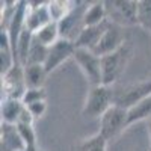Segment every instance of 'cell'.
<instances>
[{"label": "cell", "mask_w": 151, "mask_h": 151, "mask_svg": "<svg viewBox=\"0 0 151 151\" xmlns=\"http://www.w3.org/2000/svg\"><path fill=\"white\" fill-rule=\"evenodd\" d=\"M85 5L86 3H83V2H77L76 8L70 12L64 20H60L58 23L60 38L68 40L71 42H76V40L79 38L80 32L85 27V24H83V15H85V11H86Z\"/></svg>", "instance_id": "cell-8"}, {"label": "cell", "mask_w": 151, "mask_h": 151, "mask_svg": "<svg viewBox=\"0 0 151 151\" xmlns=\"http://www.w3.org/2000/svg\"><path fill=\"white\" fill-rule=\"evenodd\" d=\"M129 110L113 104L104 115L100 118V134L107 142L118 137L125 129L129 127Z\"/></svg>", "instance_id": "cell-3"}, {"label": "cell", "mask_w": 151, "mask_h": 151, "mask_svg": "<svg viewBox=\"0 0 151 151\" xmlns=\"http://www.w3.org/2000/svg\"><path fill=\"white\" fill-rule=\"evenodd\" d=\"M150 95H151V80H141L137 83H132L119 88V89H115L113 104L125 110H130Z\"/></svg>", "instance_id": "cell-5"}, {"label": "cell", "mask_w": 151, "mask_h": 151, "mask_svg": "<svg viewBox=\"0 0 151 151\" xmlns=\"http://www.w3.org/2000/svg\"><path fill=\"white\" fill-rule=\"evenodd\" d=\"M109 26V21H104L98 26H89V27H83V30L80 32L79 38L76 40V48H86L94 52L95 47L98 45V42L101 41V38L106 32Z\"/></svg>", "instance_id": "cell-11"}, {"label": "cell", "mask_w": 151, "mask_h": 151, "mask_svg": "<svg viewBox=\"0 0 151 151\" xmlns=\"http://www.w3.org/2000/svg\"><path fill=\"white\" fill-rule=\"evenodd\" d=\"M33 121H35V116L30 113V110L24 106L23 112H21V115H20V119L17 124H26V125H33ZM15 124V125H17Z\"/></svg>", "instance_id": "cell-26"}, {"label": "cell", "mask_w": 151, "mask_h": 151, "mask_svg": "<svg viewBox=\"0 0 151 151\" xmlns=\"http://www.w3.org/2000/svg\"><path fill=\"white\" fill-rule=\"evenodd\" d=\"M113 100H115V89L112 86L106 85L91 86L82 109V116L85 119L101 118L113 106Z\"/></svg>", "instance_id": "cell-1"}, {"label": "cell", "mask_w": 151, "mask_h": 151, "mask_svg": "<svg viewBox=\"0 0 151 151\" xmlns=\"http://www.w3.org/2000/svg\"><path fill=\"white\" fill-rule=\"evenodd\" d=\"M124 44H125L124 29L121 26H118V24H113L109 21V26L101 38V41L95 47L94 53L100 58H103L106 55H110L113 52H116V50H119Z\"/></svg>", "instance_id": "cell-9"}, {"label": "cell", "mask_w": 151, "mask_h": 151, "mask_svg": "<svg viewBox=\"0 0 151 151\" xmlns=\"http://www.w3.org/2000/svg\"><path fill=\"white\" fill-rule=\"evenodd\" d=\"M26 91L27 86L24 79V67L21 64H14V67L2 76V92L5 94V98L21 100Z\"/></svg>", "instance_id": "cell-7"}, {"label": "cell", "mask_w": 151, "mask_h": 151, "mask_svg": "<svg viewBox=\"0 0 151 151\" xmlns=\"http://www.w3.org/2000/svg\"><path fill=\"white\" fill-rule=\"evenodd\" d=\"M47 55H48V47L41 44L33 35V41H32L29 55H27L26 65H44L45 60H47Z\"/></svg>", "instance_id": "cell-19"}, {"label": "cell", "mask_w": 151, "mask_h": 151, "mask_svg": "<svg viewBox=\"0 0 151 151\" xmlns=\"http://www.w3.org/2000/svg\"><path fill=\"white\" fill-rule=\"evenodd\" d=\"M107 141L104 137L97 133L88 139H83L82 142H79L76 145V151H106V147H107Z\"/></svg>", "instance_id": "cell-21"}, {"label": "cell", "mask_w": 151, "mask_h": 151, "mask_svg": "<svg viewBox=\"0 0 151 151\" xmlns=\"http://www.w3.org/2000/svg\"><path fill=\"white\" fill-rule=\"evenodd\" d=\"M106 3L107 21L118 26L137 24V2L133 0H109Z\"/></svg>", "instance_id": "cell-4"}, {"label": "cell", "mask_w": 151, "mask_h": 151, "mask_svg": "<svg viewBox=\"0 0 151 151\" xmlns=\"http://www.w3.org/2000/svg\"><path fill=\"white\" fill-rule=\"evenodd\" d=\"M76 50V44L60 38L58 42H55L52 47H48V55H47V60H45V71L50 74L53 73L58 67H60L67 59L73 58Z\"/></svg>", "instance_id": "cell-10"}, {"label": "cell", "mask_w": 151, "mask_h": 151, "mask_svg": "<svg viewBox=\"0 0 151 151\" xmlns=\"http://www.w3.org/2000/svg\"><path fill=\"white\" fill-rule=\"evenodd\" d=\"M107 21V12H106V3L104 2H94L86 6L85 15H83V24L85 27L89 26H98Z\"/></svg>", "instance_id": "cell-15"}, {"label": "cell", "mask_w": 151, "mask_h": 151, "mask_svg": "<svg viewBox=\"0 0 151 151\" xmlns=\"http://www.w3.org/2000/svg\"><path fill=\"white\" fill-rule=\"evenodd\" d=\"M26 107L30 110V113H32L35 118H40V116L44 115L45 110H47V103H45V100H44V101H38V103H33V104L26 106Z\"/></svg>", "instance_id": "cell-25"}, {"label": "cell", "mask_w": 151, "mask_h": 151, "mask_svg": "<svg viewBox=\"0 0 151 151\" xmlns=\"http://www.w3.org/2000/svg\"><path fill=\"white\" fill-rule=\"evenodd\" d=\"M35 38L41 44L47 45V47H52L55 42H58L60 40V33H59V26L58 23H50L47 26H44L42 29H40L36 33H33Z\"/></svg>", "instance_id": "cell-20"}, {"label": "cell", "mask_w": 151, "mask_h": 151, "mask_svg": "<svg viewBox=\"0 0 151 151\" xmlns=\"http://www.w3.org/2000/svg\"><path fill=\"white\" fill-rule=\"evenodd\" d=\"M73 59L79 65L86 80L91 86L103 85V73H101V58L97 56L94 52L86 48H76Z\"/></svg>", "instance_id": "cell-6"}, {"label": "cell", "mask_w": 151, "mask_h": 151, "mask_svg": "<svg viewBox=\"0 0 151 151\" xmlns=\"http://www.w3.org/2000/svg\"><path fill=\"white\" fill-rule=\"evenodd\" d=\"M48 5V12L52 17L53 23H59L60 20H64L70 12L76 8L77 2H68V0H52L47 2Z\"/></svg>", "instance_id": "cell-17"}, {"label": "cell", "mask_w": 151, "mask_h": 151, "mask_svg": "<svg viewBox=\"0 0 151 151\" xmlns=\"http://www.w3.org/2000/svg\"><path fill=\"white\" fill-rule=\"evenodd\" d=\"M150 118H151V95L129 110V121H127L129 127L139 121H144V119L148 121Z\"/></svg>", "instance_id": "cell-18"}, {"label": "cell", "mask_w": 151, "mask_h": 151, "mask_svg": "<svg viewBox=\"0 0 151 151\" xmlns=\"http://www.w3.org/2000/svg\"><path fill=\"white\" fill-rule=\"evenodd\" d=\"M133 55V48L130 44L125 42L119 50L113 52L110 55H106L101 58V73H103V85L112 86L121 74L125 71L129 62Z\"/></svg>", "instance_id": "cell-2"}, {"label": "cell", "mask_w": 151, "mask_h": 151, "mask_svg": "<svg viewBox=\"0 0 151 151\" xmlns=\"http://www.w3.org/2000/svg\"><path fill=\"white\" fill-rule=\"evenodd\" d=\"M17 129L20 132L21 139L26 144V148L36 147V133L33 130V125H26V124H17Z\"/></svg>", "instance_id": "cell-23"}, {"label": "cell", "mask_w": 151, "mask_h": 151, "mask_svg": "<svg viewBox=\"0 0 151 151\" xmlns=\"http://www.w3.org/2000/svg\"><path fill=\"white\" fill-rule=\"evenodd\" d=\"M44 100H45V91L44 88H41V89H27L24 92L21 101L24 106H30L38 101H44Z\"/></svg>", "instance_id": "cell-24"}, {"label": "cell", "mask_w": 151, "mask_h": 151, "mask_svg": "<svg viewBox=\"0 0 151 151\" xmlns=\"http://www.w3.org/2000/svg\"><path fill=\"white\" fill-rule=\"evenodd\" d=\"M147 132H148V136H150V142H151V118L147 121Z\"/></svg>", "instance_id": "cell-27"}, {"label": "cell", "mask_w": 151, "mask_h": 151, "mask_svg": "<svg viewBox=\"0 0 151 151\" xmlns=\"http://www.w3.org/2000/svg\"><path fill=\"white\" fill-rule=\"evenodd\" d=\"M50 23H53V21H52V17H50L47 2L42 3L41 6H38V8H33V9L29 8L27 17H26V27L30 32L36 33L40 29H42L44 26H47V24H50Z\"/></svg>", "instance_id": "cell-13"}, {"label": "cell", "mask_w": 151, "mask_h": 151, "mask_svg": "<svg viewBox=\"0 0 151 151\" xmlns=\"http://www.w3.org/2000/svg\"><path fill=\"white\" fill-rule=\"evenodd\" d=\"M48 73L44 65H26L24 67V79L27 89H41L45 83Z\"/></svg>", "instance_id": "cell-16"}, {"label": "cell", "mask_w": 151, "mask_h": 151, "mask_svg": "<svg viewBox=\"0 0 151 151\" xmlns=\"http://www.w3.org/2000/svg\"><path fill=\"white\" fill-rule=\"evenodd\" d=\"M0 137H2V142H0V150L2 151H24L26 150V144L21 139L17 125L2 122Z\"/></svg>", "instance_id": "cell-12"}, {"label": "cell", "mask_w": 151, "mask_h": 151, "mask_svg": "<svg viewBox=\"0 0 151 151\" xmlns=\"http://www.w3.org/2000/svg\"><path fill=\"white\" fill-rule=\"evenodd\" d=\"M150 151H151V150H150Z\"/></svg>", "instance_id": "cell-28"}, {"label": "cell", "mask_w": 151, "mask_h": 151, "mask_svg": "<svg viewBox=\"0 0 151 151\" xmlns=\"http://www.w3.org/2000/svg\"><path fill=\"white\" fill-rule=\"evenodd\" d=\"M137 24L151 32V0H137Z\"/></svg>", "instance_id": "cell-22"}, {"label": "cell", "mask_w": 151, "mask_h": 151, "mask_svg": "<svg viewBox=\"0 0 151 151\" xmlns=\"http://www.w3.org/2000/svg\"><path fill=\"white\" fill-rule=\"evenodd\" d=\"M24 109V104L21 100L17 98H3L2 100V107H0V113H2V122L5 124H12L15 125L20 119V115Z\"/></svg>", "instance_id": "cell-14"}]
</instances>
